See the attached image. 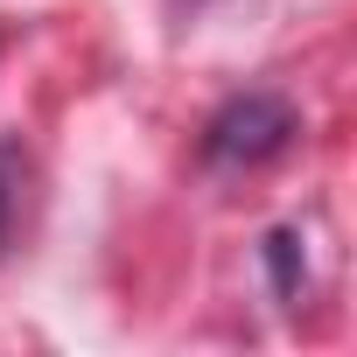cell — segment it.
Listing matches in <instances>:
<instances>
[{
	"label": "cell",
	"mask_w": 357,
	"mask_h": 357,
	"mask_svg": "<svg viewBox=\"0 0 357 357\" xmlns=\"http://www.w3.org/2000/svg\"><path fill=\"white\" fill-rule=\"evenodd\" d=\"M294 140V112L273 98V91H245V98H231L211 126H204V161H266V154H280Z\"/></svg>",
	"instance_id": "cell-1"
},
{
	"label": "cell",
	"mask_w": 357,
	"mask_h": 357,
	"mask_svg": "<svg viewBox=\"0 0 357 357\" xmlns=\"http://www.w3.org/2000/svg\"><path fill=\"white\" fill-rule=\"evenodd\" d=\"M22 147H0V252H8L15 225H22Z\"/></svg>",
	"instance_id": "cell-2"
},
{
	"label": "cell",
	"mask_w": 357,
	"mask_h": 357,
	"mask_svg": "<svg viewBox=\"0 0 357 357\" xmlns=\"http://www.w3.org/2000/svg\"><path fill=\"white\" fill-rule=\"evenodd\" d=\"M175 8H183V15H204V8H218V0H175Z\"/></svg>",
	"instance_id": "cell-3"
}]
</instances>
